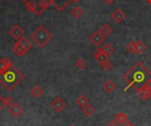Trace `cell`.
Segmentation results:
<instances>
[{
    "mask_svg": "<svg viewBox=\"0 0 151 126\" xmlns=\"http://www.w3.org/2000/svg\"><path fill=\"white\" fill-rule=\"evenodd\" d=\"M129 84V87H134L136 90L145 86L151 79V73L147 67L141 62H136L123 77Z\"/></svg>",
    "mask_w": 151,
    "mask_h": 126,
    "instance_id": "6da1fadb",
    "label": "cell"
},
{
    "mask_svg": "<svg viewBox=\"0 0 151 126\" xmlns=\"http://www.w3.org/2000/svg\"><path fill=\"white\" fill-rule=\"evenodd\" d=\"M24 79L25 76L20 72V70L12 64L8 70L1 73L0 83L9 92H12Z\"/></svg>",
    "mask_w": 151,
    "mask_h": 126,
    "instance_id": "7a4b0ae2",
    "label": "cell"
},
{
    "mask_svg": "<svg viewBox=\"0 0 151 126\" xmlns=\"http://www.w3.org/2000/svg\"><path fill=\"white\" fill-rule=\"evenodd\" d=\"M30 38L35 42V44H37L39 48H43L52 40L53 34L50 33L43 25H41L35 30L34 33H32Z\"/></svg>",
    "mask_w": 151,
    "mask_h": 126,
    "instance_id": "3957f363",
    "label": "cell"
},
{
    "mask_svg": "<svg viewBox=\"0 0 151 126\" xmlns=\"http://www.w3.org/2000/svg\"><path fill=\"white\" fill-rule=\"evenodd\" d=\"M31 48H32V43L26 37L23 36L14 43L12 47V50L19 57H21L24 55H26Z\"/></svg>",
    "mask_w": 151,
    "mask_h": 126,
    "instance_id": "277c9868",
    "label": "cell"
},
{
    "mask_svg": "<svg viewBox=\"0 0 151 126\" xmlns=\"http://www.w3.org/2000/svg\"><path fill=\"white\" fill-rule=\"evenodd\" d=\"M104 40H105V36L99 30L95 31L94 33H92L89 35V41H90V42L94 46H96V47H98Z\"/></svg>",
    "mask_w": 151,
    "mask_h": 126,
    "instance_id": "5b68a950",
    "label": "cell"
},
{
    "mask_svg": "<svg viewBox=\"0 0 151 126\" xmlns=\"http://www.w3.org/2000/svg\"><path fill=\"white\" fill-rule=\"evenodd\" d=\"M50 107L52 108V110L56 112H61L63 111L65 107H66V104L65 102H64V100L58 96H57L51 102H50Z\"/></svg>",
    "mask_w": 151,
    "mask_h": 126,
    "instance_id": "8992f818",
    "label": "cell"
},
{
    "mask_svg": "<svg viewBox=\"0 0 151 126\" xmlns=\"http://www.w3.org/2000/svg\"><path fill=\"white\" fill-rule=\"evenodd\" d=\"M23 112H24L23 107L18 102H13L8 108V113L13 117H19Z\"/></svg>",
    "mask_w": 151,
    "mask_h": 126,
    "instance_id": "52a82bcc",
    "label": "cell"
},
{
    "mask_svg": "<svg viewBox=\"0 0 151 126\" xmlns=\"http://www.w3.org/2000/svg\"><path fill=\"white\" fill-rule=\"evenodd\" d=\"M9 34L11 35L12 38H13L14 40H19L20 38L23 37L24 35V30L19 26V25H15L13 26L10 30H9Z\"/></svg>",
    "mask_w": 151,
    "mask_h": 126,
    "instance_id": "ba28073f",
    "label": "cell"
},
{
    "mask_svg": "<svg viewBox=\"0 0 151 126\" xmlns=\"http://www.w3.org/2000/svg\"><path fill=\"white\" fill-rule=\"evenodd\" d=\"M148 83L145 86H143L142 87H141L140 89L137 90V94L143 101H147L151 96V88Z\"/></svg>",
    "mask_w": 151,
    "mask_h": 126,
    "instance_id": "9c48e42d",
    "label": "cell"
},
{
    "mask_svg": "<svg viewBox=\"0 0 151 126\" xmlns=\"http://www.w3.org/2000/svg\"><path fill=\"white\" fill-rule=\"evenodd\" d=\"M49 1L59 11H64V9L72 2V0H49Z\"/></svg>",
    "mask_w": 151,
    "mask_h": 126,
    "instance_id": "30bf717a",
    "label": "cell"
},
{
    "mask_svg": "<svg viewBox=\"0 0 151 126\" xmlns=\"http://www.w3.org/2000/svg\"><path fill=\"white\" fill-rule=\"evenodd\" d=\"M111 18L119 24L126 19V14L120 8H118L111 14Z\"/></svg>",
    "mask_w": 151,
    "mask_h": 126,
    "instance_id": "8fae6325",
    "label": "cell"
},
{
    "mask_svg": "<svg viewBox=\"0 0 151 126\" xmlns=\"http://www.w3.org/2000/svg\"><path fill=\"white\" fill-rule=\"evenodd\" d=\"M94 56H95L96 60L100 64L109 60V56L106 55V54H104V53L102 51V49H100V48H97V49H96V51H95V53H94Z\"/></svg>",
    "mask_w": 151,
    "mask_h": 126,
    "instance_id": "7c38bea8",
    "label": "cell"
},
{
    "mask_svg": "<svg viewBox=\"0 0 151 126\" xmlns=\"http://www.w3.org/2000/svg\"><path fill=\"white\" fill-rule=\"evenodd\" d=\"M50 2L49 0H39L38 4H37V9H39L37 11V13H36V16H40L49 6H50Z\"/></svg>",
    "mask_w": 151,
    "mask_h": 126,
    "instance_id": "4fadbf2b",
    "label": "cell"
},
{
    "mask_svg": "<svg viewBox=\"0 0 151 126\" xmlns=\"http://www.w3.org/2000/svg\"><path fill=\"white\" fill-rule=\"evenodd\" d=\"M12 65V61L9 58H2L0 59V72H4L8 70Z\"/></svg>",
    "mask_w": 151,
    "mask_h": 126,
    "instance_id": "5bb4252c",
    "label": "cell"
},
{
    "mask_svg": "<svg viewBox=\"0 0 151 126\" xmlns=\"http://www.w3.org/2000/svg\"><path fill=\"white\" fill-rule=\"evenodd\" d=\"M30 94H32L33 97L38 99L39 97H41L43 94V89L39 85H35V87H33L30 89Z\"/></svg>",
    "mask_w": 151,
    "mask_h": 126,
    "instance_id": "9a60e30c",
    "label": "cell"
},
{
    "mask_svg": "<svg viewBox=\"0 0 151 126\" xmlns=\"http://www.w3.org/2000/svg\"><path fill=\"white\" fill-rule=\"evenodd\" d=\"M147 49V46L144 44L143 42L142 41H137L135 42V51H136V54L138 55H142L143 54Z\"/></svg>",
    "mask_w": 151,
    "mask_h": 126,
    "instance_id": "2e32d148",
    "label": "cell"
},
{
    "mask_svg": "<svg viewBox=\"0 0 151 126\" xmlns=\"http://www.w3.org/2000/svg\"><path fill=\"white\" fill-rule=\"evenodd\" d=\"M75 102H76V104H77L80 108H82V109H83L85 106H87L88 104H89V100H88V97L85 96V95H80V96L76 99Z\"/></svg>",
    "mask_w": 151,
    "mask_h": 126,
    "instance_id": "e0dca14e",
    "label": "cell"
},
{
    "mask_svg": "<svg viewBox=\"0 0 151 126\" xmlns=\"http://www.w3.org/2000/svg\"><path fill=\"white\" fill-rule=\"evenodd\" d=\"M99 31H100L105 37H108V36H111V34H112L113 29H112V27H111L109 24H104V25L100 27Z\"/></svg>",
    "mask_w": 151,
    "mask_h": 126,
    "instance_id": "ac0fdd59",
    "label": "cell"
},
{
    "mask_svg": "<svg viewBox=\"0 0 151 126\" xmlns=\"http://www.w3.org/2000/svg\"><path fill=\"white\" fill-rule=\"evenodd\" d=\"M103 87H104V90L106 93L111 94V93L114 91V89L116 88V84H115L113 81H111V80H107V81L104 84Z\"/></svg>",
    "mask_w": 151,
    "mask_h": 126,
    "instance_id": "d6986e66",
    "label": "cell"
},
{
    "mask_svg": "<svg viewBox=\"0 0 151 126\" xmlns=\"http://www.w3.org/2000/svg\"><path fill=\"white\" fill-rule=\"evenodd\" d=\"M26 4V8L31 12L36 15L37 13V4H35L33 1H27V0H22Z\"/></svg>",
    "mask_w": 151,
    "mask_h": 126,
    "instance_id": "ffe728a7",
    "label": "cell"
},
{
    "mask_svg": "<svg viewBox=\"0 0 151 126\" xmlns=\"http://www.w3.org/2000/svg\"><path fill=\"white\" fill-rule=\"evenodd\" d=\"M127 120H128L127 116L125 113L119 112V113H118V114L115 116V121H116L119 125H123Z\"/></svg>",
    "mask_w": 151,
    "mask_h": 126,
    "instance_id": "44dd1931",
    "label": "cell"
},
{
    "mask_svg": "<svg viewBox=\"0 0 151 126\" xmlns=\"http://www.w3.org/2000/svg\"><path fill=\"white\" fill-rule=\"evenodd\" d=\"M95 112H96V110H95L94 107H93L92 105H90V104H88L87 106H85V107L83 108V113H84L85 116L88 117H92V116L95 114Z\"/></svg>",
    "mask_w": 151,
    "mask_h": 126,
    "instance_id": "7402d4cb",
    "label": "cell"
},
{
    "mask_svg": "<svg viewBox=\"0 0 151 126\" xmlns=\"http://www.w3.org/2000/svg\"><path fill=\"white\" fill-rule=\"evenodd\" d=\"M114 48L111 45V44H109V43H106V44H104V46H103V48H102V51L104 53V54H106V55H108V56H110V55H111L112 53H114Z\"/></svg>",
    "mask_w": 151,
    "mask_h": 126,
    "instance_id": "603a6c76",
    "label": "cell"
},
{
    "mask_svg": "<svg viewBox=\"0 0 151 126\" xmlns=\"http://www.w3.org/2000/svg\"><path fill=\"white\" fill-rule=\"evenodd\" d=\"M71 14H72V16H73L75 18H80L83 14V10L80 6H75L71 11Z\"/></svg>",
    "mask_w": 151,
    "mask_h": 126,
    "instance_id": "cb8c5ba5",
    "label": "cell"
},
{
    "mask_svg": "<svg viewBox=\"0 0 151 126\" xmlns=\"http://www.w3.org/2000/svg\"><path fill=\"white\" fill-rule=\"evenodd\" d=\"M75 66L79 70H84L87 66V62L82 58H79L75 63Z\"/></svg>",
    "mask_w": 151,
    "mask_h": 126,
    "instance_id": "d4e9b609",
    "label": "cell"
},
{
    "mask_svg": "<svg viewBox=\"0 0 151 126\" xmlns=\"http://www.w3.org/2000/svg\"><path fill=\"white\" fill-rule=\"evenodd\" d=\"M127 49L129 53L131 54H136V51H135V42H129L127 45Z\"/></svg>",
    "mask_w": 151,
    "mask_h": 126,
    "instance_id": "484cf974",
    "label": "cell"
},
{
    "mask_svg": "<svg viewBox=\"0 0 151 126\" xmlns=\"http://www.w3.org/2000/svg\"><path fill=\"white\" fill-rule=\"evenodd\" d=\"M101 66L103 67V69H104L105 72H110V71L111 70V68H112V64L108 60V61H106V62L101 64Z\"/></svg>",
    "mask_w": 151,
    "mask_h": 126,
    "instance_id": "4316f807",
    "label": "cell"
},
{
    "mask_svg": "<svg viewBox=\"0 0 151 126\" xmlns=\"http://www.w3.org/2000/svg\"><path fill=\"white\" fill-rule=\"evenodd\" d=\"M4 102H5V106H11L13 102H14V101H13V98L12 97V96H10V95H8V96H6L5 98H4Z\"/></svg>",
    "mask_w": 151,
    "mask_h": 126,
    "instance_id": "83f0119b",
    "label": "cell"
},
{
    "mask_svg": "<svg viewBox=\"0 0 151 126\" xmlns=\"http://www.w3.org/2000/svg\"><path fill=\"white\" fill-rule=\"evenodd\" d=\"M5 107V102H4V99L0 95V111L4 110V108Z\"/></svg>",
    "mask_w": 151,
    "mask_h": 126,
    "instance_id": "f1b7e54d",
    "label": "cell"
},
{
    "mask_svg": "<svg viewBox=\"0 0 151 126\" xmlns=\"http://www.w3.org/2000/svg\"><path fill=\"white\" fill-rule=\"evenodd\" d=\"M119 125L115 121V120H111V121H110L108 124H107V125L106 126H119Z\"/></svg>",
    "mask_w": 151,
    "mask_h": 126,
    "instance_id": "f546056e",
    "label": "cell"
},
{
    "mask_svg": "<svg viewBox=\"0 0 151 126\" xmlns=\"http://www.w3.org/2000/svg\"><path fill=\"white\" fill-rule=\"evenodd\" d=\"M104 3L107 5H111L114 3V0H104Z\"/></svg>",
    "mask_w": 151,
    "mask_h": 126,
    "instance_id": "4dcf8cb0",
    "label": "cell"
},
{
    "mask_svg": "<svg viewBox=\"0 0 151 126\" xmlns=\"http://www.w3.org/2000/svg\"><path fill=\"white\" fill-rule=\"evenodd\" d=\"M123 126H134V124L131 122V121H129V120H127L124 125H123Z\"/></svg>",
    "mask_w": 151,
    "mask_h": 126,
    "instance_id": "1f68e13d",
    "label": "cell"
},
{
    "mask_svg": "<svg viewBox=\"0 0 151 126\" xmlns=\"http://www.w3.org/2000/svg\"><path fill=\"white\" fill-rule=\"evenodd\" d=\"M73 3H75V4H77V3H79V2H81V0H72Z\"/></svg>",
    "mask_w": 151,
    "mask_h": 126,
    "instance_id": "d6a6232c",
    "label": "cell"
},
{
    "mask_svg": "<svg viewBox=\"0 0 151 126\" xmlns=\"http://www.w3.org/2000/svg\"><path fill=\"white\" fill-rule=\"evenodd\" d=\"M148 84H149V86L150 87V88H151V79H150V81H149V83H148Z\"/></svg>",
    "mask_w": 151,
    "mask_h": 126,
    "instance_id": "836d02e7",
    "label": "cell"
},
{
    "mask_svg": "<svg viewBox=\"0 0 151 126\" xmlns=\"http://www.w3.org/2000/svg\"><path fill=\"white\" fill-rule=\"evenodd\" d=\"M148 2H149L150 4H151V0H148Z\"/></svg>",
    "mask_w": 151,
    "mask_h": 126,
    "instance_id": "e575fe53",
    "label": "cell"
},
{
    "mask_svg": "<svg viewBox=\"0 0 151 126\" xmlns=\"http://www.w3.org/2000/svg\"><path fill=\"white\" fill-rule=\"evenodd\" d=\"M70 126H76L75 125H70Z\"/></svg>",
    "mask_w": 151,
    "mask_h": 126,
    "instance_id": "d590c367",
    "label": "cell"
},
{
    "mask_svg": "<svg viewBox=\"0 0 151 126\" xmlns=\"http://www.w3.org/2000/svg\"><path fill=\"white\" fill-rule=\"evenodd\" d=\"M8 1H12V0H8Z\"/></svg>",
    "mask_w": 151,
    "mask_h": 126,
    "instance_id": "8d00e7d4",
    "label": "cell"
},
{
    "mask_svg": "<svg viewBox=\"0 0 151 126\" xmlns=\"http://www.w3.org/2000/svg\"><path fill=\"white\" fill-rule=\"evenodd\" d=\"M0 75H1V72H0Z\"/></svg>",
    "mask_w": 151,
    "mask_h": 126,
    "instance_id": "74e56055",
    "label": "cell"
},
{
    "mask_svg": "<svg viewBox=\"0 0 151 126\" xmlns=\"http://www.w3.org/2000/svg\"><path fill=\"white\" fill-rule=\"evenodd\" d=\"M150 110H151V107H150Z\"/></svg>",
    "mask_w": 151,
    "mask_h": 126,
    "instance_id": "f35d334b",
    "label": "cell"
}]
</instances>
